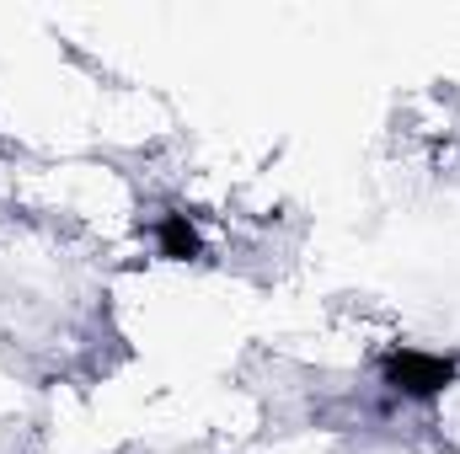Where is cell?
Returning a JSON list of instances; mask_svg holds the SVG:
<instances>
[{
	"label": "cell",
	"mask_w": 460,
	"mask_h": 454,
	"mask_svg": "<svg viewBox=\"0 0 460 454\" xmlns=\"http://www.w3.org/2000/svg\"><path fill=\"white\" fill-rule=\"evenodd\" d=\"M450 380H456V358L412 353V347H402V353H391V358H385V385H391V390H402V396H412V401L439 396Z\"/></svg>",
	"instance_id": "obj_1"
},
{
	"label": "cell",
	"mask_w": 460,
	"mask_h": 454,
	"mask_svg": "<svg viewBox=\"0 0 460 454\" xmlns=\"http://www.w3.org/2000/svg\"><path fill=\"white\" fill-rule=\"evenodd\" d=\"M161 251L177 257V262H188V257H199L204 246H199V230L188 225L182 214H172V220H161Z\"/></svg>",
	"instance_id": "obj_2"
}]
</instances>
